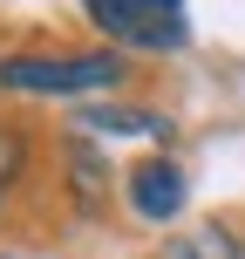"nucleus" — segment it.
<instances>
[{"label":"nucleus","instance_id":"1","mask_svg":"<svg viewBox=\"0 0 245 259\" xmlns=\"http://www.w3.org/2000/svg\"><path fill=\"white\" fill-rule=\"evenodd\" d=\"M95 27L123 48H143V55H170L191 41V21H184V0H82Z\"/></svg>","mask_w":245,"mask_h":259},{"label":"nucleus","instance_id":"2","mask_svg":"<svg viewBox=\"0 0 245 259\" xmlns=\"http://www.w3.org/2000/svg\"><path fill=\"white\" fill-rule=\"evenodd\" d=\"M0 82L21 96H82V89L123 82V62L116 55H7Z\"/></svg>","mask_w":245,"mask_h":259},{"label":"nucleus","instance_id":"3","mask_svg":"<svg viewBox=\"0 0 245 259\" xmlns=\"http://www.w3.org/2000/svg\"><path fill=\"white\" fill-rule=\"evenodd\" d=\"M123 198H129L136 219L170 225V219L184 211V164H177V157H143V164L123 178Z\"/></svg>","mask_w":245,"mask_h":259},{"label":"nucleus","instance_id":"4","mask_svg":"<svg viewBox=\"0 0 245 259\" xmlns=\"http://www.w3.org/2000/svg\"><path fill=\"white\" fill-rule=\"evenodd\" d=\"M157 259H245V246H238L232 225H191V232L164 239Z\"/></svg>","mask_w":245,"mask_h":259},{"label":"nucleus","instance_id":"5","mask_svg":"<svg viewBox=\"0 0 245 259\" xmlns=\"http://www.w3.org/2000/svg\"><path fill=\"white\" fill-rule=\"evenodd\" d=\"M82 137H157V143H164L170 123L150 116V109H116V103H103V109H82Z\"/></svg>","mask_w":245,"mask_h":259},{"label":"nucleus","instance_id":"6","mask_svg":"<svg viewBox=\"0 0 245 259\" xmlns=\"http://www.w3.org/2000/svg\"><path fill=\"white\" fill-rule=\"evenodd\" d=\"M21 157H27V137L14 123H0V198L14 191V178H21Z\"/></svg>","mask_w":245,"mask_h":259}]
</instances>
